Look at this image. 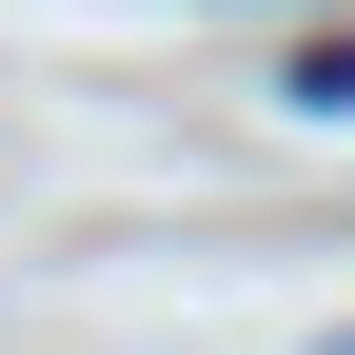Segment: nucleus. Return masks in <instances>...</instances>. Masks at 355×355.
Instances as JSON below:
<instances>
[{"label": "nucleus", "instance_id": "obj_1", "mask_svg": "<svg viewBox=\"0 0 355 355\" xmlns=\"http://www.w3.org/2000/svg\"><path fill=\"white\" fill-rule=\"evenodd\" d=\"M277 99H296V119H355V40H296V60H277Z\"/></svg>", "mask_w": 355, "mask_h": 355}]
</instances>
